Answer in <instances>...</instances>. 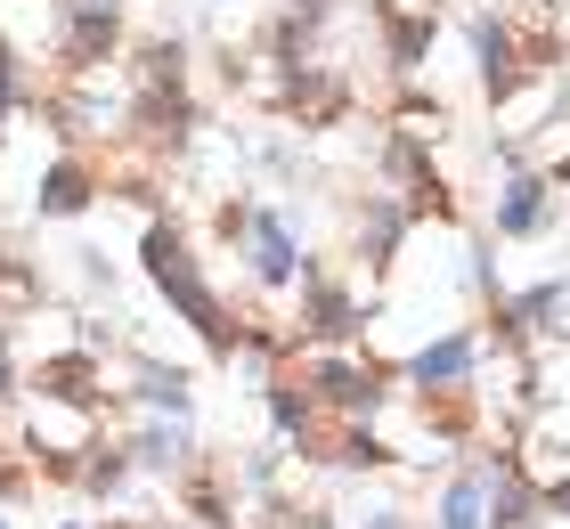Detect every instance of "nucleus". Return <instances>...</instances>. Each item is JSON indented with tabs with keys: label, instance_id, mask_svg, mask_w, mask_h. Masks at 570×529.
Returning a JSON list of instances; mask_svg holds the SVG:
<instances>
[{
	"label": "nucleus",
	"instance_id": "f257e3e1",
	"mask_svg": "<svg viewBox=\"0 0 570 529\" xmlns=\"http://www.w3.org/2000/svg\"><path fill=\"white\" fill-rule=\"evenodd\" d=\"M139 261H147V277H155V294H164V302H171V310H179V317H188V326L204 334V351H213V359H228V351H237L245 317H228L220 285L204 277V261H196V245H188V228L155 212V221H147V236H139Z\"/></svg>",
	"mask_w": 570,
	"mask_h": 529
},
{
	"label": "nucleus",
	"instance_id": "f03ea898",
	"mask_svg": "<svg viewBox=\"0 0 570 529\" xmlns=\"http://www.w3.org/2000/svg\"><path fill=\"white\" fill-rule=\"evenodd\" d=\"M302 359V351H294ZM294 375L309 383L318 415H351V423H375V408L392 400V366L367 359V351H309Z\"/></svg>",
	"mask_w": 570,
	"mask_h": 529
},
{
	"label": "nucleus",
	"instance_id": "7ed1b4c3",
	"mask_svg": "<svg viewBox=\"0 0 570 529\" xmlns=\"http://www.w3.org/2000/svg\"><path fill=\"white\" fill-rule=\"evenodd\" d=\"M375 326V294L367 285H351V277H326V270H309L302 261V351H351V342H367Z\"/></svg>",
	"mask_w": 570,
	"mask_h": 529
},
{
	"label": "nucleus",
	"instance_id": "20e7f679",
	"mask_svg": "<svg viewBox=\"0 0 570 529\" xmlns=\"http://www.w3.org/2000/svg\"><path fill=\"white\" fill-rule=\"evenodd\" d=\"M562 221V196L547 172H505L498 204H489V236H505V245H522V236H547Z\"/></svg>",
	"mask_w": 570,
	"mask_h": 529
},
{
	"label": "nucleus",
	"instance_id": "39448f33",
	"mask_svg": "<svg viewBox=\"0 0 570 529\" xmlns=\"http://www.w3.org/2000/svg\"><path fill=\"white\" fill-rule=\"evenodd\" d=\"M245 270L262 294H294L302 285V245H294V221L269 204H253V228H245Z\"/></svg>",
	"mask_w": 570,
	"mask_h": 529
},
{
	"label": "nucleus",
	"instance_id": "423d86ee",
	"mask_svg": "<svg viewBox=\"0 0 570 529\" xmlns=\"http://www.w3.org/2000/svg\"><path fill=\"white\" fill-rule=\"evenodd\" d=\"M33 400H66V408H90V415H107V359L98 351H82V342H73V351H49L33 375Z\"/></svg>",
	"mask_w": 570,
	"mask_h": 529
},
{
	"label": "nucleus",
	"instance_id": "0eeeda50",
	"mask_svg": "<svg viewBox=\"0 0 570 529\" xmlns=\"http://www.w3.org/2000/svg\"><path fill=\"white\" fill-rule=\"evenodd\" d=\"M122 58V0H66V66L98 74Z\"/></svg>",
	"mask_w": 570,
	"mask_h": 529
},
{
	"label": "nucleus",
	"instance_id": "6e6552de",
	"mask_svg": "<svg viewBox=\"0 0 570 529\" xmlns=\"http://www.w3.org/2000/svg\"><path fill=\"white\" fill-rule=\"evenodd\" d=\"M464 33H473V66H481V98H489V106H498L513 82H530L522 33H513V17H505V9H498V17H473Z\"/></svg>",
	"mask_w": 570,
	"mask_h": 529
},
{
	"label": "nucleus",
	"instance_id": "1a4fd4ad",
	"mask_svg": "<svg viewBox=\"0 0 570 529\" xmlns=\"http://www.w3.org/2000/svg\"><path fill=\"white\" fill-rule=\"evenodd\" d=\"M481 351H489V342H481V326H449L440 342H424V351H416V359L400 366V383H407V391L473 383V375H481Z\"/></svg>",
	"mask_w": 570,
	"mask_h": 529
},
{
	"label": "nucleus",
	"instance_id": "9d476101",
	"mask_svg": "<svg viewBox=\"0 0 570 529\" xmlns=\"http://www.w3.org/2000/svg\"><path fill=\"white\" fill-rule=\"evenodd\" d=\"M407 236H416V221H407V204H400L392 188H367V204H358V228H351V253L367 261V270H392Z\"/></svg>",
	"mask_w": 570,
	"mask_h": 529
},
{
	"label": "nucleus",
	"instance_id": "9b49d317",
	"mask_svg": "<svg viewBox=\"0 0 570 529\" xmlns=\"http://www.w3.org/2000/svg\"><path fill=\"white\" fill-rule=\"evenodd\" d=\"M98 196H107L98 164H82V155H58V164L41 172V188H33V212H41V221H73V212H90Z\"/></svg>",
	"mask_w": 570,
	"mask_h": 529
},
{
	"label": "nucleus",
	"instance_id": "f8f14e48",
	"mask_svg": "<svg viewBox=\"0 0 570 529\" xmlns=\"http://www.w3.org/2000/svg\"><path fill=\"white\" fill-rule=\"evenodd\" d=\"M122 448H131V472H179L188 448H196V432H188V415H147Z\"/></svg>",
	"mask_w": 570,
	"mask_h": 529
},
{
	"label": "nucleus",
	"instance_id": "ddd939ff",
	"mask_svg": "<svg viewBox=\"0 0 570 529\" xmlns=\"http://www.w3.org/2000/svg\"><path fill=\"white\" fill-rule=\"evenodd\" d=\"M131 400H139L147 415H196V383H188V366L139 359V366H131Z\"/></svg>",
	"mask_w": 570,
	"mask_h": 529
},
{
	"label": "nucleus",
	"instance_id": "4468645a",
	"mask_svg": "<svg viewBox=\"0 0 570 529\" xmlns=\"http://www.w3.org/2000/svg\"><path fill=\"white\" fill-rule=\"evenodd\" d=\"M432 529H489V481H481V464H464L449 489H440V506H432Z\"/></svg>",
	"mask_w": 570,
	"mask_h": 529
},
{
	"label": "nucleus",
	"instance_id": "2eb2a0df",
	"mask_svg": "<svg viewBox=\"0 0 570 529\" xmlns=\"http://www.w3.org/2000/svg\"><path fill=\"white\" fill-rule=\"evenodd\" d=\"M122 481H131V448H122V440H90L82 464H73V489H82V497H115Z\"/></svg>",
	"mask_w": 570,
	"mask_h": 529
},
{
	"label": "nucleus",
	"instance_id": "dca6fc26",
	"mask_svg": "<svg viewBox=\"0 0 570 529\" xmlns=\"http://www.w3.org/2000/svg\"><path fill=\"white\" fill-rule=\"evenodd\" d=\"M33 489V457H24L17 440H0V506H9V497H24Z\"/></svg>",
	"mask_w": 570,
	"mask_h": 529
},
{
	"label": "nucleus",
	"instance_id": "f3484780",
	"mask_svg": "<svg viewBox=\"0 0 570 529\" xmlns=\"http://www.w3.org/2000/svg\"><path fill=\"white\" fill-rule=\"evenodd\" d=\"M9 106H17V49L0 41V130H9Z\"/></svg>",
	"mask_w": 570,
	"mask_h": 529
},
{
	"label": "nucleus",
	"instance_id": "a211bd4d",
	"mask_svg": "<svg viewBox=\"0 0 570 529\" xmlns=\"http://www.w3.org/2000/svg\"><path fill=\"white\" fill-rule=\"evenodd\" d=\"M538 497H547V521H570V472H562V481H547Z\"/></svg>",
	"mask_w": 570,
	"mask_h": 529
},
{
	"label": "nucleus",
	"instance_id": "6ab92c4d",
	"mask_svg": "<svg viewBox=\"0 0 570 529\" xmlns=\"http://www.w3.org/2000/svg\"><path fill=\"white\" fill-rule=\"evenodd\" d=\"M351 529H416V521H407L400 506H383V513H367V521H351Z\"/></svg>",
	"mask_w": 570,
	"mask_h": 529
},
{
	"label": "nucleus",
	"instance_id": "aec40b11",
	"mask_svg": "<svg viewBox=\"0 0 570 529\" xmlns=\"http://www.w3.org/2000/svg\"><path fill=\"white\" fill-rule=\"evenodd\" d=\"M326 9H334V0H294V17H309V25H318Z\"/></svg>",
	"mask_w": 570,
	"mask_h": 529
},
{
	"label": "nucleus",
	"instance_id": "412c9836",
	"mask_svg": "<svg viewBox=\"0 0 570 529\" xmlns=\"http://www.w3.org/2000/svg\"><path fill=\"white\" fill-rule=\"evenodd\" d=\"M220 9H245V0H220Z\"/></svg>",
	"mask_w": 570,
	"mask_h": 529
},
{
	"label": "nucleus",
	"instance_id": "4be33fe9",
	"mask_svg": "<svg viewBox=\"0 0 570 529\" xmlns=\"http://www.w3.org/2000/svg\"><path fill=\"white\" fill-rule=\"evenodd\" d=\"M66 529H90V521H66Z\"/></svg>",
	"mask_w": 570,
	"mask_h": 529
},
{
	"label": "nucleus",
	"instance_id": "5701e85b",
	"mask_svg": "<svg viewBox=\"0 0 570 529\" xmlns=\"http://www.w3.org/2000/svg\"><path fill=\"white\" fill-rule=\"evenodd\" d=\"M155 529H171V521H155Z\"/></svg>",
	"mask_w": 570,
	"mask_h": 529
},
{
	"label": "nucleus",
	"instance_id": "b1692460",
	"mask_svg": "<svg viewBox=\"0 0 570 529\" xmlns=\"http://www.w3.org/2000/svg\"><path fill=\"white\" fill-rule=\"evenodd\" d=\"M0 529H9V521H0Z\"/></svg>",
	"mask_w": 570,
	"mask_h": 529
}]
</instances>
